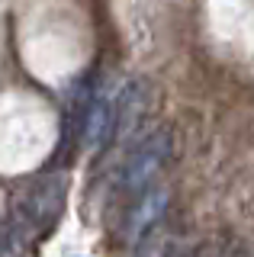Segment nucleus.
<instances>
[{"instance_id":"obj_1","label":"nucleus","mask_w":254,"mask_h":257,"mask_svg":"<svg viewBox=\"0 0 254 257\" xmlns=\"http://www.w3.org/2000/svg\"><path fill=\"white\" fill-rule=\"evenodd\" d=\"M171 155H174L171 132H155V135H148V139H142L136 148H132V155L122 167V180H119L122 190L132 193V196L148 193L155 187L158 174L164 171V164L171 161Z\"/></svg>"},{"instance_id":"obj_2","label":"nucleus","mask_w":254,"mask_h":257,"mask_svg":"<svg viewBox=\"0 0 254 257\" xmlns=\"http://www.w3.org/2000/svg\"><path fill=\"white\" fill-rule=\"evenodd\" d=\"M61 203H65V187L61 183H36L20 196L17 212L33 235H45L58 222Z\"/></svg>"},{"instance_id":"obj_3","label":"nucleus","mask_w":254,"mask_h":257,"mask_svg":"<svg viewBox=\"0 0 254 257\" xmlns=\"http://www.w3.org/2000/svg\"><path fill=\"white\" fill-rule=\"evenodd\" d=\"M168 203H171V190L168 187H152L148 193H142V196L136 199V206L129 209L125 222H122V241L139 244V241L145 238L158 222H161Z\"/></svg>"},{"instance_id":"obj_4","label":"nucleus","mask_w":254,"mask_h":257,"mask_svg":"<svg viewBox=\"0 0 254 257\" xmlns=\"http://www.w3.org/2000/svg\"><path fill=\"white\" fill-rule=\"evenodd\" d=\"M113 106H116V135L113 139H132L142 128V119H145V109H148V84L145 80L125 84L122 93L113 100Z\"/></svg>"},{"instance_id":"obj_5","label":"nucleus","mask_w":254,"mask_h":257,"mask_svg":"<svg viewBox=\"0 0 254 257\" xmlns=\"http://www.w3.org/2000/svg\"><path fill=\"white\" fill-rule=\"evenodd\" d=\"M84 145L90 151L103 148L109 139L116 135V106L106 96H90L84 109Z\"/></svg>"},{"instance_id":"obj_6","label":"nucleus","mask_w":254,"mask_h":257,"mask_svg":"<svg viewBox=\"0 0 254 257\" xmlns=\"http://www.w3.org/2000/svg\"><path fill=\"white\" fill-rule=\"evenodd\" d=\"M164 257H190V254H184V251H174V254H164Z\"/></svg>"}]
</instances>
